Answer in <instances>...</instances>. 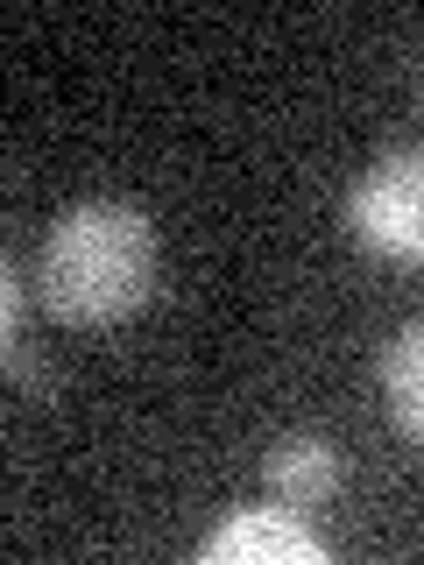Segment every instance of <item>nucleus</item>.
Returning a JSON list of instances; mask_svg holds the SVG:
<instances>
[{"mask_svg": "<svg viewBox=\"0 0 424 565\" xmlns=\"http://www.w3.org/2000/svg\"><path fill=\"white\" fill-rule=\"evenodd\" d=\"M35 290L64 326H120L156 290V226L120 199L71 205L43 241Z\"/></svg>", "mask_w": 424, "mask_h": 565, "instance_id": "f257e3e1", "label": "nucleus"}, {"mask_svg": "<svg viewBox=\"0 0 424 565\" xmlns=\"http://www.w3.org/2000/svg\"><path fill=\"white\" fill-rule=\"evenodd\" d=\"M347 226L389 262H424V149H396L353 184Z\"/></svg>", "mask_w": 424, "mask_h": 565, "instance_id": "f03ea898", "label": "nucleus"}, {"mask_svg": "<svg viewBox=\"0 0 424 565\" xmlns=\"http://www.w3.org/2000/svg\"><path fill=\"white\" fill-rule=\"evenodd\" d=\"M199 558L205 565H318L326 537L305 516H290V509H234L199 544Z\"/></svg>", "mask_w": 424, "mask_h": 565, "instance_id": "7ed1b4c3", "label": "nucleus"}, {"mask_svg": "<svg viewBox=\"0 0 424 565\" xmlns=\"http://www.w3.org/2000/svg\"><path fill=\"white\" fill-rule=\"evenodd\" d=\"M262 488H269L276 509H290V516L326 509L332 494H340V452H332V438L283 431L276 446H269V459H262Z\"/></svg>", "mask_w": 424, "mask_h": 565, "instance_id": "20e7f679", "label": "nucleus"}, {"mask_svg": "<svg viewBox=\"0 0 424 565\" xmlns=\"http://www.w3.org/2000/svg\"><path fill=\"white\" fill-rule=\"evenodd\" d=\"M382 403L396 417V431L424 446V318H411L382 353Z\"/></svg>", "mask_w": 424, "mask_h": 565, "instance_id": "39448f33", "label": "nucleus"}]
</instances>
